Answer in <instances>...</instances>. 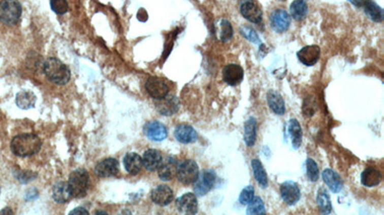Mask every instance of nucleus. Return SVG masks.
<instances>
[{"label": "nucleus", "mask_w": 384, "mask_h": 215, "mask_svg": "<svg viewBox=\"0 0 384 215\" xmlns=\"http://www.w3.org/2000/svg\"><path fill=\"white\" fill-rule=\"evenodd\" d=\"M42 142L35 134H20L11 142V150L18 157H30L41 150Z\"/></svg>", "instance_id": "1"}, {"label": "nucleus", "mask_w": 384, "mask_h": 215, "mask_svg": "<svg viewBox=\"0 0 384 215\" xmlns=\"http://www.w3.org/2000/svg\"><path fill=\"white\" fill-rule=\"evenodd\" d=\"M44 73L49 81L57 85H65L70 80V70L62 61L49 58L44 61Z\"/></svg>", "instance_id": "2"}, {"label": "nucleus", "mask_w": 384, "mask_h": 215, "mask_svg": "<svg viewBox=\"0 0 384 215\" xmlns=\"http://www.w3.org/2000/svg\"><path fill=\"white\" fill-rule=\"evenodd\" d=\"M72 197L82 198L86 196L89 187V176L86 169L78 168L71 172L68 182Z\"/></svg>", "instance_id": "3"}, {"label": "nucleus", "mask_w": 384, "mask_h": 215, "mask_svg": "<svg viewBox=\"0 0 384 215\" xmlns=\"http://www.w3.org/2000/svg\"><path fill=\"white\" fill-rule=\"evenodd\" d=\"M22 9L18 0H2L0 2V21L6 25L18 24Z\"/></svg>", "instance_id": "4"}, {"label": "nucleus", "mask_w": 384, "mask_h": 215, "mask_svg": "<svg viewBox=\"0 0 384 215\" xmlns=\"http://www.w3.org/2000/svg\"><path fill=\"white\" fill-rule=\"evenodd\" d=\"M199 166L193 160H185L178 165L177 178L183 185L194 184L199 177Z\"/></svg>", "instance_id": "5"}, {"label": "nucleus", "mask_w": 384, "mask_h": 215, "mask_svg": "<svg viewBox=\"0 0 384 215\" xmlns=\"http://www.w3.org/2000/svg\"><path fill=\"white\" fill-rule=\"evenodd\" d=\"M216 181V174L212 170H204L197 181L194 183V191L197 196H204L209 193L210 189L213 188Z\"/></svg>", "instance_id": "6"}, {"label": "nucleus", "mask_w": 384, "mask_h": 215, "mask_svg": "<svg viewBox=\"0 0 384 215\" xmlns=\"http://www.w3.org/2000/svg\"><path fill=\"white\" fill-rule=\"evenodd\" d=\"M280 196L288 206H294L301 198V190L297 184L292 181L283 182L280 186Z\"/></svg>", "instance_id": "7"}, {"label": "nucleus", "mask_w": 384, "mask_h": 215, "mask_svg": "<svg viewBox=\"0 0 384 215\" xmlns=\"http://www.w3.org/2000/svg\"><path fill=\"white\" fill-rule=\"evenodd\" d=\"M145 89L153 99L161 100L168 94V86L162 78L157 77H150L146 83Z\"/></svg>", "instance_id": "8"}, {"label": "nucleus", "mask_w": 384, "mask_h": 215, "mask_svg": "<svg viewBox=\"0 0 384 215\" xmlns=\"http://www.w3.org/2000/svg\"><path fill=\"white\" fill-rule=\"evenodd\" d=\"M240 13L247 20L260 23L262 20V12L253 0H241Z\"/></svg>", "instance_id": "9"}, {"label": "nucleus", "mask_w": 384, "mask_h": 215, "mask_svg": "<svg viewBox=\"0 0 384 215\" xmlns=\"http://www.w3.org/2000/svg\"><path fill=\"white\" fill-rule=\"evenodd\" d=\"M178 210L183 214H195L198 211V201L194 193H185L176 201Z\"/></svg>", "instance_id": "10"}, {"label": "nucleus", "mask_w": 384, "mask_h": 215, "mask_svg": "<svg viewBox=\"0 0 384 215\" xmlns=\"http://www.w3.org/2000/svg\"><path fill=\"white\" fill-rule=\"evenodd\" d=\"M271 27L273 30L277 33H283L287 31L291 19L290 16L288 15L287 12L282 10V9H278L272 13L270 17Z\"/></svg>", "instance_id": "11"}, {"label": "nucleus", "mask_w": 384, "mask_h": 215, "mask_svg": "<svg viewBox=\"0 0 384 215\" xmlns=\"http://www.w3.org/2000/svg\"><path fill=\"white\" fill-rule=\"evenodd\" d=\"M321 49L317 45H307L297 53L299 60L306 66H313L320 59Z\"/></svg>", "instance_id": "12"}, {"label": "nucleus", "mask_w": 384, "mask_h": 215, "mask_svg": "<svg viewBox=\"0 0 384 215\" xmlns=\"http://www.w3.org/2000/svg\"><path fill=\"white\" fill-rule=\"evenodd\" d=\"M94 172L99 177H113L117 175L119 172V163L114 158H108L105 160H102L96 164Z\"/></svg>", "instance_id": "13"}, {"label": "nucleus", "mask_w": 384, "mask_h": 215, "mask_svg": "<svg viewBox=\"0 0 384 215\" xmlns=\"http://www.w3.org/2000/svg\"><path fill=\"white\" fill-rule=\"evenodd\" d=\"M143 132L146 137L155 142L164 141L167 137V129L165 124L157 120L147 122L143 127Z\"/></svg>", "instance_id": "14"}, {"label": "nucleus", "mask_w": 384, "mask_h": 215, "mask_svg": "<svg viewBox=\"0 0 384 215\" xmlns=\"http://www.w3.org/2000/svg\"><path fill=\"white\" fill-rule=\"evenodd\" d=\"M244 77V72L241 66L237 64H229L222 71L223 80L229 85L236 86L239 84Z\"/></svg>", "instance_id": "15"}, {"label": "nucleus", "mask_w": 384, "mask_h": 215, "mask_svg": "<svg viewBox=\"0 0 384 215\" xmlns=\"http://www.w3.org/2000/svg\"><path fill=\"white\" fill-rule=\"evenodd\" d=\"M173 190L166 185L158 186L151 192V200L158 206H167L173 201Z\"/></svg>", "instance_id": "16"}, {"label": "nucleus", "mask_w": 384, "mask_h": 215, "mask_svg": "<svg viewBox=\"0 0 384 215\" xmlns=\"http://www.w3.org/2000/svg\"><path fill=\"white\" fill-rule=\"evenodd\" d=\"M178 163L177 160L173 157H167L166 160L162 162V164L157 168V174L161 180L167 181L172 180L177 174L178 169Z\"/></svg>", "instance_id": "17"}, {"label": "nucleus", "mask_w": 384, "mask_h": 215, "mask_svg": "<svg viewBox=\"0 0 384 215\" xmlns=\"http://www.w3.org/2000/svg\"><path fill=\"white\" fill-rule=\"evenodd\" d=\"M174 136L176 140L182 144H192L198 139L195 129L188 124H179L175 128Z\"/></svg>", "instance_id": "18"}, {"label": "nucleus", "mask_w": 384, "mask_h": 215, "mask_svg": "<svg viewBox=\"0 0 384 215\" xmlns=\"http://www.w3.org/2000/svg\"><path fill=\"white\" fill-rule=\"evenodd\" d=\"M157 101H158L156 103L157 111L164 116H172L179 110V101L173 96H166L165 98Z\"/></svg>", "instance_id": "19"}, {"label": "nucleus", "mask_w": 384, "mask_h": 215, "mask_svg": "<svg viewBox=\"0 0 384 215\" xmlns=\"http://www.w3.org/2000/svg\"><path fill=\"white\" fill-rule=\"evenodd\" d=\"M163 162V156L156 149H148L144 152L142 163L148 171H156Z\"/></svg>", "instance_id": "20"}, {"label": "nucleus", "mask_w": 384, "mask_h": 215, "mask_svg": "<svg viewBox=\"0 0 384 215\" xmlns=\"http://www.w3.org/2000/svg\"><path fill=\"white\" fill-rule=\"evenodd\" d=\"M381 180H382V175L380 171L377 168L372 167V166L366 167L360 176L361 184L367 188H373L375 186H378Z\"/></svg>", "instance_id": "21"}, {"label": "nucleus", "mask_w": 384, "mask_h": 215, "mask_svg": "<svg viewBox=\"0 0 384 215\" xmlns=\"http://www.w3.org/2000/svg\"><path fill=\"white\" fill-rule=\"evenodd\" d=\"M123 163H124L126 171L132 175L139 174L143 166L142 158L138 153H135V152H130L125 155Z\"/></svg>", "instance_id": "22"}, {"label": "nucleus", "mask_w": 384, "mask_h": 215, "mask_svg": "<svg viewBox=\"0 0 384 215\" xmlns=\"http://www.w3.org/2000/svg\"><path fill=\"white\" fill-rule=\"evenodd\" d=\"M324 182L328 186V188L332 190V192L337 193L340 192L341 189H343V180L341 179L338 173L332 170L331 168H327L323 171Z\"/></svg>", "instance_id": "23"}, {"label": "nucleus", "mask_w": 384, "mask_h": 215, "mask_svg": "<svg viewBox=\"0 0 384 215\" xmlns=\"http://www.w3.org/2000/svg\"><path fill=\"white\" fill-rule=\"evenodd\" d=\"M52 197L54 201L59 204H65L69 202L72 198V195H71L68 183L66 182L57 183L53 188Z\"/></svg>", "instance_id": "24"}, {"label": "nucleus", "mask_w": 384, "mask_h": 215, "mask_svg": "<svg viewBox=\"0 0 384 215\" xmlns=\"http://www.w3.org/2000/svg\"><path fill=\"white\" fill-rule=\"evenodd\" d=\"M267 103L271 110L275 114L281 116L285 113V103L278 92L269 91L267 93Z\"/></svg>", "instance_id": "25"}, {"label": "nucleus", "mask_w": 384, "mask_h": 215, "mask_svg": "<svg viewBox=\"0 0 384 215\" xmlns=\"http://www.w3.org/2000/svg\"><path fill=\"white\" fill-rule=\"evenodd\" d=\"M367 17L375 22H381L383 20V10L380 8L373 0H364L363 4Z\"/></svg>", "instance_id": "26"}, {"label": "nucleus", "mask_w": 384, "mask_h": 215, "mask_svg": "<svg viewBox=\"0 0 384 215\" xmlns=\"http://www.w3.org/2000/svg\"><path fill=\"white\" fill-rule=\"evenodd\" d=\"M288 132H289V135L291 138L292 146L295 149H298L302 145L303 131H302V127H301L299 121L296 119H292V120H289Z\"/></svg>", "instance_id": "27"}, {"label": "nucleus", "mask_w": 384, "mask_h": 215, "mask_svg": "<svg viewBox=\"0 0 384 215\" xmlns=\"http://www.w3.org/2000/svg\"><path fill=\"white\" fill-rule=\"evenodd\" d=\"M307 4L305 0H294L290 5V15L297 21H302L307 16Z\"/></svg>", "instance_id": "28"}, {"label": "nucleus", "mask_w": 384, "mask_h": 215, "mask_svg": "<svg viewBox=\"0 0 384 215\" xmlns=\"http://www.w3.org/2000/svg\"><path fill=\"white\" fill-rule=\"evenodd\" d=\"M251 164L253 167V175H254L255 180L262 188L266 189L268 186V177H267V173L263 167V164L258 159H253Z\"/></svg>", "instance_id": "29"}, {"label": "nucleus", "mask_w": 384, "mask_h": 215, "mask_svg": "<svg viewBox=\"0 0 384 215\" xmlns=\"http://www.w3.org/2000/svg\"><path fill=\"white\" fill-rule=\"evenodd\" d=\"M317 206L321 213L330 214L332 212V206L331 198L326 189L321 188L317 193Z\"/></svg>", "instance_id": "30"}, {"label": "nucleus", "mask_w": 384, "mask_h": 215, "mask_svg": "<svg viewBox=\"0 0 384 215\" xmlns=\"http://www.w3.org/2000/svg\"><path fill=\"white\" fill-rule=\"evenodd\" d=\"M257 138V121L253 118H249L244 124V142L246 146L252 147L255 144Z\"/></svg>", "instance_id": "31"}, {"label": "nucleus", "mask_w": 384, "mask_h": 215, "mask_svg": "<svg viewBox=\"0 0 384 215\" xmlns=\"http://www.w3.org/2000/svg\"><path fill=\"white\" fill-rule=\"evenodd\" d=\"M36 96L31 91H23L17 96V104L21 109H29L34 107Z\"/></svg>", "instance_id": "32"}, {"label": "nucleus", "mask_w": 384, "mask_h": 215, "mask_svg": "<svg viewBox=\"0 0 384 215\" xmlns=\"http://www.w3.org/2000/svg\"><path fill=\"white\" fill-rule=\"evenodd\" d=\"M248 205H249L247 208L248 214L261 215L266 213L264 203L261 197H253Z\"/></svg>", "instance_id": "33"}, {"label": "nucleus", "mask_w": 384, "mask_h": 215, "mask_svg": "<svg viewBox=\"0 0 384 215\" xmlns=\"http://www.w3.org/2000/svg\"><path fill=\"white\" fill-rule=\"evenodd\" d=\"M306 175L311 182H317L319 179V168L313 159L308 158L306 160Z\"/></svg>", "instance_id": "34"}, {"label": "nucleus", "mask_w": 384, "mask_h": 215, "mask_svg": "<svg viewBox=\"0 0 384 215\" xmlns=\"http://www.w3.org/2000/svg\"><path fill=\"white\" fill-rule=\"evenodd\" d=\"M50 6L57 15H65L69 11V3L67 0H50Z\"/></svg>", "instance_id": "35"}, {"label": "nucleus", "mask_w": 384, "mask_h": 215, "mask_svg": "<svg viewBox=\"0 0 384 215\" xmlns=\"http://www.w3.org/2000/svg\"><path fill=\"white\" fill-rule=\"evenodd\" d=\"M253 197H254V189L252 186H248L242 189L239 195V203L243 206H246L252 201Z\"/></svg>", "instance_id": "36"}, {"label": "nucleus", "mask_w": 384, "mask_h": 215, "mask_svg": "<svg viewBox=\"0 0 384 215\" xmlns=\"http://www.w3.org/2000/svg\"><path fill=\"white\" fill-rule=\"evenodd\" d=\"M233 34L234 32H233V27L231 25V23L228 20H222L221 21V35H220L221 40L226 42L232 38Z\"/></svg>", "instance_id": "37"}, {"label": "nucleus", "mask_w": 384, "mask_h": 215, "mask_svg": "<svg viewBox=\"0 0 384 215\" xmlns=\"http://www.w3.org/2000/svg\"><path fill=\"white\" fill-rule=\"evenodd\" d=\"M240 33L243 34L244 37H246L248 40L253 43H260V37L253 28L249 26H244L240 29Z\"/></svg>", "instance_id": "38"}, {"label": "nucleus", "mask_w": 384, "mask_h": 215, "mask_svg": "<svg viewBox=\"0 0 384 215\" xmlns=\"http://www.w3.org/2000/svg\"><path fill=\"white\" fill-rule=\"evenodd\" d=\"M70 214H88V211H87L86 208H84V207H82V206H79V207L74 208L73 210H71L70 212Z\"/></svg>", "instance_id": "39"}, {"label": "nucleus", "mask_w": 384, "mask_h": 215, "mask_svg": "<svg viewBox=\"0 0 384 215\" xmlns=\"http://www.w3.org/2000/svg\"><path fill=\"white\" fill-rule=\"evenodd\" d=\"M349 2L351 3V4H354L355 6H357V7H360V6H362V4H363V1L364 0H349Z\"/></svg>", "instance_id": "40"}, {"label": "nucleus", "mask_w": 384, "mask_h": 215, "mask_svg": "<svg viewBox=\"0 0 384 215\" xmlns=\"http://www.w3.org/2000/svg\"><path fill=\"white\" fill-rule=\"evenodd\" d=\"M13 214L14 212H13V210L12 209H10L9 207H6V208H4V209H2L1 211H0V214Z\"/></svg>", "instance_id": "41"}, {"label": "nucleus", "mask_w": 384, "mask_h": 215, "mask_svg": "<svg viewBox=\"0 0 384 215\" xmlns=\"http://www.w3.org/2000/svg\"><path fill=\"white\" fill-rule=\"evenodd\" d=\"M98 213H101V214H108L107 212H104V211H96V214H98Z\"/></svg>", "instance_id": "42"}]
</instances>
